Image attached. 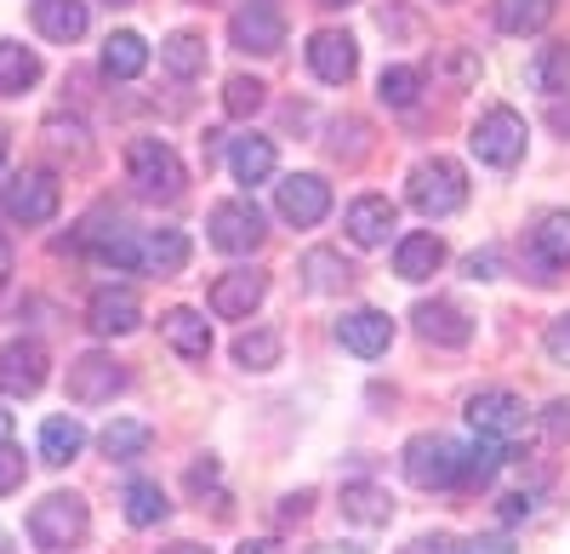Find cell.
Instances as JSON below:
<instances>
[{
  "label": "cell",
  "mask_w": 570,
  "mask_h": 554,
  "mask_svg": "<svg viewBox=\"0 0 570 554\" xmlns=\"http://www.w3.org/2000/svg\"><path fill=\"white\" fill-rule=\"evenodd\" d=\"M405 201H411L422 217H451V212L468 206V172H462L451 155L416 161V166H411V183H405Z\"/></svg>",
  "instance_id": "obj_1"
},
{
  "label": "cell",
  "mask_w": 570,
  "mask_h": 554,
  "mask_svg": "<svg viewBox=\"0 0 570 554\" xmlns=\"http://www.w3.org/2000/svg\"><path fill=\"white\" fill-rule=\"evenodd\" d=\"M126 172L137 183V195H149V201H177L183 195V161L177 149L166 144V137H131V149H126Z\"/></svg>",
  "instance_id": "obj_2"
},
{
  "label": "cell",
  "mask_w": 570,
  "mask_h": 554,
  "mask_svg": "<svg viewBox=\"0 0 570 554\" xmlns=\"http://www.w3.org/2000/svg\"><path fill=\"white\" fill-rule=\"evenodd\" d=\"M400 469L411 486L422 492H445V486H462V446L451 435H411L405 451H400Z\"/></svg>",
  "instance_id": "obj_3"
},
{
  "label": "cell",
  "mask_w": 570,
  "mask_h": 554,
  "mask_svg": "<svg viewBox=\"0 0 570 554\" xmlns=\"http://www.w3.org/2000/svg\"><path fill=\"white\" fill-rule=\"evenodd\" d=\"M86 526H91V509H86V497H75V492H52V497H40L29 509V537L46 554L75 548L86 537Z\"/></svg>",
  "instance_id": "obj_4"
},
{
  "label": "cell",
  "mask_w": 570,
  "mask_h": 554,
  "mask_svg": "<svg viewBox=\"0 0 570 554\" xmlns=\"http://www.w3.org/2000/svg\"><path fill=\"white\" fill-rule=\"evenodd\" d=\"M58 206H63V189L52 172H18L0 183V212L12 223H52Z\"/></svg>",
  "instance_id": "obj_5"
},
{
  "label": "cell",
  "mask_w": 570,
  "mask_h": 554,
  "mask_svg": "<svg viewBox=\"0 0 570 554\" xmlns=\"http://www.w3.org/2000/svg\"><path fill=\"white\" fill-rule=\"evenodd\" d=\"M206 229H212V246H217V252H228V257H246V252H257V246H263V235H268L263 206H257L252 195L212 206V223H206Z\"/></svg>",
  "instance_id": "obj_6"
},
{
  "label": "cell",
  "mask_w": 570,
  "mask_h": 554,
  "mask_svg": "<svg viewBox=\"0 0 570 554\" xmlns=\"http://www.w3.org/2000/svg\"><path fill=\"white\" fill-rule=\"evenodd\" d=\"M468 424H473V435L502 440L513 451L519 440H525V400H519L513 389H480L468 400Z\"/></svg>",
  "instance_id": "obj_7"
},
{
  "label": "cell",
  "mask_w": 570,
  "mask_h": 554,
  "mask_svg": "<svg viewBox=\"0 0 570 554\" xmlns=\"http://www.w3.org/2000/svg\"><path fill=\"white\" fill-rule=\"evenodd\" d=\"M473 155H480L485 166H513L519 155H525V120H519V109H508V104H497V109H485L480 120H473Z\"/></svg>",
  "instance_id": "obj_8"
},
{
  "label": "cell",
  "mask_w": 570,
  "mask_h": 554,
  "mask_svg": "<svg viewBox=\"0 0 570 554\" xmlns=\"http://www.w3.org/2000/svg\"><path fill=\"white\" fill-rule=\"evenodd\" d=\"M274 206H279V217L292 229H314L331 212V183L314 177V172H292V177L274 183Z\"/></svg>",
  "instance_id": "obj_9"
},
{
  "label": "cell",
  "mask_w": 570,
  "mask_h": 554,
  "mask_svg": "<svg viewBox=\"0 0 570 554\" xmlns=\"http://www.w3.org/2000/svg\"><path fill=\"white\" fill-rule=\"evenodd\" d=\"M228 40L240 46V52H257V58L279 52V46H285V18H279V7H274V0H246V7L228 18Z\"/></svg>",
  "instance_id": "obj_10"
},
{
  "label": "cell",
  "mask_w": 570,
  "mask_h": 554,
  "mask_svg": "<svg viewBox=\"0 0 570 554\" xmlns=\"http://www.w3.org/2000/svg\"><path fill=\"white\" fill-rule=\"evenodd\" d=\"M126 389V372H120V360L109 354H80L69 360V400L75 406H104Z\"/></svg>",
  "instance_id": "obj_11"
},
{
  "label": "cell",
  "mask_w": 570,
  "mask_h": 554,
  "mask_svg": "<svg viewBox=\"0 0 570 554\" xmlns=\"http://www.w3.org/2000/svg\"><path fill=\"white\" fill-rule=\"evenodd\" d=\"M46 349L35 343V338H18V343H7L0 349V395H12V400H29V395H40V383H46Z\"/></svg>",
  "instance_id": "obj_12"
},
{
  "label": "cell",
  "mask_w": 570,
  "mask_h": 554,
  "mask_svg": "<svg viewBox=\"0 0 570 554\" xmlns=\"http://www.w3.org/2000/svg\"><path fill=\"white\" fill-rule=\"evenodd\" d=\"M308 69H314L325 86H348L354 69H360L354 35H343V29H314V35H308Z\"/></svg>",
  "instance_id": "obj_13"
},
{
  "label": "cell",
  "mask_w": 570,
  "mask_h": 554,
  "mask_svg": "<svg viewBox=\"0 0 570 554\" xmlns=\"http://www.w3.org/2000/svg\"><path fill=\"white\" fill-rule=\"evenodd\" d=\"M337 343L348 354H360V360H376V354H389V343H394V320L383 309H348L337 320Z\"/></svg>",
  "instance_id": "obj_14"
},
{
  "label": "cell",
  "mask_w": 570,
  "mask_h": 554,
  "mask_svg": "<svg viewBox=\"0 0 570 554\" xmlns=\"http://www.w3.org/2000/svg\"><path fill=\"white\" fill-rule=\"evenodd\" d=\"M263 292H268V274H263V269H228L223 281L212 286V314L246 320V314L263 303Z\"/></svg>",
  "instance_id": "obj_15"
},
{
  "label": "cell",
  "mask_w": 570,
  "mask_h": 554,
  "mask_svg": "<svg viewBox=\"0 0 570 554\" xmlns=\"http://www.w3.org/2000/svg\"><path fill=\"white\" fill-rule=\"evenodd\" d=\"M416 338L422 343H440V349H462V343H473V320L456 309V303H445V298H434V303H416Z\"/></svg>",
  "instance_id": "obj_16"
},
{
  "label": "cell",
  "mask_w": 570,
  "mask_h": 554,
  "mask_svg": "<svg viewBox=\"0 0 570 554\" xmlns=\"http://www.w3.org/2000/svg\"><path fill=\"white\" fill-rule=\"evenodd\" d=\"M29 18H35V29H40L46 40H58V46L80 40L86 23H91L86 0H29Z\"/></svg>",
  "instance_id": "obj_17"
},
{
  "label": "cell",
  "mask_w": 570,
  "mask_h": 554,
  "mask_svg": "<svg viewBox=\"0 0 570 554\" xmlns=\"http://www.w3.org/2000/svg\"><path fill=\"white\" fill-rule=\"evenodd\" d=\"M137 320H142V303L131 292H98L86 303V327L98 338H126V332H137Z\"/></svg>",
  "instance_id": "obj_18"
},
{
  "label": "cell",
  "mask_w": 570,
  "mask_h": 554,
  "mask_svg": "<svg viewBox=\"0 0 570 554\" xmlns=\"http://www.w3.org/2000/svg\"><path fill=\"white\" fill-rule=\"evenodd\" d=\"M160 338L183 354V360H206L212 354V327L200 309H166L160 314Z\"/></svg>",
  "instance_id": "obj_19"
},
{
  "label": "cell",
  "mask_w": 570,
  "mask_h": 554,
  "mask_svg": "<svg viewBox=\"0 0 570 554\" xmlns=\"http://www.w3.org/2000/svg\"><path fill=\"white\" fill-rule=\"evenodd\" d=\"M440 263H445V241L428 235V229H422V235H405L400 252H394V274H400V281H411V286L416 281H434Z\"/></svg>",
  "instance_id": "obj_20"
},
{
  "label": "cell",
  "mask_w": 570,
  "mask_h": 554,
  "mask_svg": "<svg viewBox=\"0 0 570 554\" xmlns=\"http://www.w3.org/2000/svg\"><path fill=\"white\" fill-rule=\"evenodd\" d=\"M137 269L149 274H183L188 269V235L183 229H155V235L137 241Z\"/></svg>",
  "instance_id": "obj_21"
},
{
  "label": "cell",
  "mask_w": 570,
  "mask_h": 554,
  "mask_svg": "<svg viewBox=\"0 0 570 554\" xmlns=\"http://www.w3.org/2000/svg\"><path fill=\"white\" fill-rule=\"evenodd\" d=\"M389 229H394V201H389V195H360V201L348 206V235H354V246H383Z\"/></svg>",
  "instance_id": "obj_22"
},
{
  "label": "cell",
  "mask_w": 570,
  "mask_h": 554,
  "mask_svg": "<svg viewBox=\"0 0 570 554\" xmlns=\"http://www.w3.org/2000/svg\"><path fill=\"white\" fill-rule=\"evenodd\" d=\"M228 172L240 177L246 189H252V183H268V177H274V137H257V132H252V137H234Z\"/></svg>",
  "instance_id": "obj_23"
},
{
  "label": "cell",
  "mask_w": 570,
  "mask_h": 554,
  "mask_svg": "<svg viewBox=\"0 0 570 554\" xmlns=\"http://www.w3.org/2000/svg\"><path fill=\"white\" fill-rule=\"evenodd\" d=\"M303 281H308V292H348L354 286V263L343 252H331V246H314L303 257Z\"/></svg>",
  "instance_id": "obj_24"
},
{
  "label": "cell",
  "mask_w": 570,
  "mask_h": 554,
  "mask_svg": "<svg viewBox=\"0 0 570 554\" xmlns=\"http://www.w3.org/2000/svg\"><path fill=\"white\" fill-rule=\"evenodd\" d=\"M142 69H149V46H142V35L120 29V35L104 40V75L109 80H137Z\"/></svg>",
  "instance_id": "obj_25"
},
{
  "label": "cell",
  "mask_w": 570,
  "mask_h": 554,
  "mask_svg": "<svg viewBox=\"0 0 570 554\" xmlns=\"http://www.w3.org/2000/svg\"><path fill=\"white\" fill-rule=\"evenodd\" d=\"M531 252L542 269H570V212H548L531 229Z\"/></svg>",
  "instance_id": "obj_26"
},
{
  "label": "cell",
  "mask_w": 570,
  "mask_h": 554,
  "mask_svg": "<svg viewBox=\"0 0 570 554\" xmlns=\"http://www.w3.org/2000/svg\"><path fill=\"white\" fill-rule=\"evenodd\" d=\"M343 515L360 521V526H389L394 497L383 486H371V480H354V486H343Z\"/></svg>",
  "instance_id": "obj_27"
},
{
  "label": "cell",
  "mask_w": 570,
  "mask_h": 554,
  "mask_svg": "<svg viewBox=\"0 0 570 554\" xmlns=\"http://www.w3.org/2000/svg\"><path fill=\"white\" fill-rule=\"evenodd\" d=\"M35 80H40V58L18 40H0V98H18Z\"/></svg>",
  "instance_id": "obj_28"
},
{
  "label": "cell",
  "mask_w": 570,
  "mask_h": 554,
  "mask_svg": "<svg viewBox=\"0 0 570 554\" xmlns=\"http://www.w3.org/2000/svg\"><path fill=\"white\" fill-rule=\"evenodd\" d=\"M80 446H86V429L75 418H46L40 424V457H46V464H58V469L75 464Z\"/></svg>",
  "instance_id": "obj_29"
},
{
  "label": "cell",
  "mask_w": 570,
  "mask_h": 554,
  "mask_svg": "<svg viewBox=\"0 0 570 554\" xmlns=\"http://www.w3.org/2000/svg\"><path fill=\"white\" fill-rule=\"evenodd\" d=\"M553 7L559 0H497V23L502 35H537L553 23Z\"/></svg>",
  "instance_id": "obj_30"
},
{
  "label": "cell",
  "mask_w": 570,
  "mask_h": 554,
  "mask_svg": "<svg viewBox=\"0 0 570 554\" xmlns=\"http://www.w3.org/2000/svg\"><path fill=\"white\" fill-rule=\"evenodd\" d=\"M149 440H155V429L137 424V418H115V424L98 435V446L115 457V464H131V457H142V451H149Z\"/></svg>",
  "instance_id": "obj_31"
},
{
  "label": "cell",
  "mask_w": 570,
  "mask_h": 554,
  "mask_svg": "<svg viewBox=\"0 0 570 554\" xmlns=\"http://www.w3.org/2000/svg\"><path fill=\"white\" fill-rule=\"evenodd\" d=\"M160 64H166L177 80H195V75L206 69V40H200L195 29H177V35L160 46Z\"/></svg>",
  "instance_id": "obj_32"
},
{
  "label": "cell",
  "mask_w": 570,
  "mask_h": 554,
  "mask_svg": "<svg viewBox=\"0 0 570 554\" xmlns=\"http://www.w3.org/2000/svg\"><path fill=\"white\" fill-rule=\"evenodd\" d=\"M531 86L537 91H548V98H553V91H564L570 86V40H553V46H542V52L531 58Z\"/></svg>",
  "instance_id": "obj_33"
},
{
  "label": "cell",
  "mask_w": 570,
  "mask_h": 554,
  "mask_svg": "<svg viewBox=\"0 0 570 554\" xmlns=\"http://www.w3.org/2000/svg\"><path fill=\"white\" fill-rule=\"evenodd\" d=\"M166 515H171V503H166V492L155 480H131L126 486V521L131 526H160Z\"/></svg>",
  "instance_id": "obj_34"
},
{
  "label": "cell",
  "mask_w": 570,
  "mask_h": 554,
  "mask_svg": "<svg viewBox=\"0 0 570 554\" xmlns=\"http://www.w3.org/2000/svg\"><path fill=\"white\" fill-rule=\"evenodd\" d=\"M508 457H513V451H508L502 440H485V435H480V446H462V486H485V480L508 464Z\"/></svg>",
  "instance_id": "obj_35"
},
{
  "label": "cell",
  "mask_w": 570,
  "mask_h": 554,
  "mask_svg": "<svg viewBox=\"0 0 570 554\" xmlns=\"http://www.w3.org/2000/svg\"><path fill=\"white\" fill-rule=\"evenodd\" d=\"M279 332H240L234 338V360L246 366V372H268V366H279Z\"/></svg>",
  "instance_id": "obj_36"
},
{
  "label": "cell",
  "mask_w": 570,
  "mask_h": 554,
  "mask_svg": "<svg viewBox=\"0 0 570 554\" xmlns=\"http://www.w3.org/2000/svg\"><path fill=\"white\" fill-rule=\"evenodd\" d=\"M40 137H46V149H52L58 161H86V155H91L80 120H63V115H58V120H46V126H40Z\"/></svg>",
  "instance_id": "obj_37"
},
{
  "label": "cell",
  "mask_w": 570,
  "mask_h": 554,
  "mask_svg": "<svg viewBox=\"0 0 570 554\" xmlns=\"http://www.w3.org/2000/svg\"><path fill=\"white\" fill-rule=\"evenodd\" d=\"M416 91H422V69H411V64H394V69H383V80H376V98H383L389 109H411Z\"/></svg>",
  "instance_id": "obj_38"
},
{
  "label": "cell",
  "mask_w": 570,
  "mask_h": 554,
  "mask_svg": "<svg viewBox=\"0 0 570 554\" xmlns=\"http://www.w3.org/2000/svg\"><path fill=\"white\" fill-rule=\"evenodd\" d=\"M263 98H268V86H263V80H252V75H234V80L223 86V109H228V115H240V120H246V115H257V109H263Z\"/></svg>",
  "instance_id": "obj_39"
},
{
  "label": "cell",
  "mask_w": 570,
  "mask_h": 554,
  "mask_svg": "<svg viewBox=\"0 0 570 554\" xmlns=\"http://www.w3.org/2000/svg\"><path fill=\"white\" fill-rule=\"evenodd\" d=\"M542 349L559 360V366H570V314H559V320H548V332H542Z\"/></svg>",
  "instance_id": "obj_40"
},
{
  "label": "cell",
  "mask_w": 570,
  "mask_h": 554,
  "mask_svg": "<svg viewBox=\"0 0 570 554\" xmlns=\"http://www.w3.org/2000/svg\"><path fill=\"white\" fill-rule=\"evenodd\" d=\"M18 486H23V451L0 440V492H18Z\"/></svg>",
  "instance_id": "obj_41"
},
{
  "label": "cell",
  "mask_w": 570,
  "mask_h": 554,
  "mask_svg": "<svg viewBox=\"0 0 570 554\" xmlns=\"http://www.w3.org/2000/svg\"><path fill=\"white\" fill-rule=\"evenodd\" d=\"M542 435H548L553 446H564V440H570V400H553V406L542 411Z\"/></svg>",
  "instance_id": "obj_42"
},
{
  "label": "cell",
  "mask_w": 570,
  "mask_h": 554,
  "mask_svg": "<svg viewBox=\"0 0 570 554\" xmlns=\"http://www.w3.org/2000/svg\"><path fill=\"white\" fill-rule=\"evenodd\" d=\"M468 274H473V281H497V274H502V252L491 246V252H473L468 257Z\"/></svg>",
  "instance_id": "obj_43"
},
{
  "label": "cell",
  "mask_w": 570,
  "mask_h": 554,
  "mask_svg": "<svg viewBox=\"0 0 570 554\" xmlns=\"http://www.w3.org/2000/svg\"><path fill=\"white\" fill-rule=\"evenodd\" d=\"M400 554H456V543H451V537H440V532H434V537H411V543H405V548H400Z\"/></svg>",
  "instance_id": "obj_44"
},
{
  "label": "cell",
  "mask_w": 570,
  "mask_h": 554,
  "mask_svg": "<svg viewBox=\"0 0 570 554\" xmlns=\"http://www.w3.org/2000/svg\"><path fill=\"white\" fill-rule=\"evenodd\" d=\"M308 509H314V492H297V497L279 503V521H285V526H292V521H308Z\"/></svg>",
  "instance_id": "obj_45"
},
{
  "label": "cell",
  "mask_w": 570,
  "mask_h": 554,
  "mask_svg": "<svg viewBox=\"0 0 570 554\" xmlns=\"http://www.w3.org/2000/svg\"><path fill=\"white\" fill-rule=\"evenodd\" d=\"M456 554H513V543L508 537H468Z\"/></svg>",
  "instance_id": "obj_46"
},
{
  "label": "cell",
  "mask_w": 570,
  "mask_h": 554,
  "mask_svg": "<svg viewBox=\"0 0 570 554\" xmlns=\"http://www.w3.org/2000/svg\"><path fill=\"white\" fill-rule=\"evenodd\" d=\"M531 509H537V503H531L525 492H513V497H502V521H508V526H513V521H525Z\"/></svg>",
  "instance_id": "obj_47"
},
{
  "label": "cell",
  "mask_w": 570,
  "mask_h": 554,
  "mask_svg": "<svg viewBox=\"0 0 570 554\" xmlns=\"http://www.w3.org/2000/svg\"><path fill=\"white\" fill-rule=\"evenodd\" d=\"M188 486H195V492L217 486V464H212V457H206V464H195V469H188Z\"/></svg>",
  "instance_id": "obj_48"
},
{
  "label": "cell",
  "mask_w": 570,
  "mask_h": 554,
  "mask_svg": "<svg viewBox=\"0 0 570 554\" xmlns=\"http://www.w3.org/2000/svg\"><path fill=\"white\" fill-rule=\"evenodd\" d=\"M7 274H12V241L0 235V281H7Z\"/></svg>",
  "instance_id": "obj_49"
},
{
  "label": "cell",
  "mask_w": 570,
  "mask_h": 554,
  "mask_svg": "<svg viewBox=\"0 0 570 554\" xmlns=\"http://www.w3.org/2000/svg\"><path fill=\"white\" fill-rule=\"evenodd\" d=\"M240 554H279V548H274L268 537H257V543H240Z\"/></svg>",
  "instance_id": "obj_50"
},
{
  "label": "cell",
  "mask_w": 570,
  "mask_h": 554,
  "mask_svg": "<svg viewBox=\"0 0 570 554\" xmlns=\"http://www.w3.org/2000/svg\"><path fill=\"white\" fill-rule=\"evenodd\" d=\"M320 554H365V548H354V543H325Z\"/></svg>",
  "instance_id": "obj_51"
},
{
  "label": "cell",
  "mask_w": 570,
  "mask_h": 554,
  "mask_svg": "<svg viewBox=\"0 0 570 554\" xmlns=\"http://www.w3.org/2000/svg\"><path fill=\"white\" fill-rule=\"evenodd\" d=\"M166 554H212V548H200V543H171Z\"/></svg>",
  "instance_id": "obj_52"
},
{
  "label": "cell",
  "mask_w": 570,
  "mask_h": 554,
  "mask_svg": "<svg viewBox=\"0 0 570 554\" xmlns=\"http://www.w3.org/2000/svg\"><path fill=\"white\" fill-rule=\"evenodd\" d=\"M7 155H12V137H7V126H0V172H7Z\"/></svg>",
  "instance_id": "obj_53"
},
{
  "label": "cell",
  "mask_w": 570,
  "mask_h": 554,
  "mask_svg": "<svg viewBox=\"0 0 570 554\" xmlns=\"http://www.w3.org/2000/svg\"><path fill=\"white\" fill-rule=\"evenodd\" d=\"M0 440H12V411L0 406Z\"/></svg>",
  "instance_id": "obj_54"
},
{
  "label": "cell",
  "mask_w": 570,
  "mask_h": 554,
  "mask_svg": "<svg viewBox=\"0 0 570 554\" xmlns=\"http://www.w3.org/2000/svg\"><path fill=\"white\" fill-rule=\"evenodd\" d=\"M320 7H354V0H320Z\"/></svg>",
  "instance_id": "obj_55"
},
{
  "label": "cell",
  "mask_w": 570,
  "mask_h": 554,
  "mask_svg": "<svg viewBox=\"0 0 570 554\" xmlns=\"http://www.w3.org/2000/svg\"><path fill=\"white\" fill-rule=\"evenodd\" d=\"M109 7H131V0H109Z\"/></svg>",
  "instance_id": "obj_56"
},
{
  "label": "cell",
  "mask_w": 570,
  "mask_h": 554,
  "mask_svg": "<svg viewBox=\"0 0 570 554\" xmlns=\"http://www.w3.org/2000/svg\"><path fill=\"white\" fill-rule=\"evenodd\" d=\"M200 7H206V0H200Z\"/></svg>",
  "instance_id": "obj_57"
}]
</instances>
